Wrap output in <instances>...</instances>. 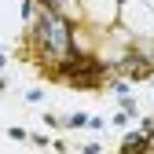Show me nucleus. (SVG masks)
<instances>
[{"label": "nucleus", "mask_w": 154, "mask_h": 154, "mask_svg": "<svg viewBox=\"0 0 154 154\" xmlns=\"http://www.w3.org/2000/svg\"><path fill=\"white\" fill-rule=\"evenodd\" d=\"M37 37H41V44H44V55H63L66 51V22L59 15L44 11L37 18Z\"/></svg>", "instance_id": "obj_1"}, {"label": "nucleus", "mask_w": 154, "mask_h": 154, "mask_svg": "<svg viewBox=\"0 0 154 154\" xmlns=\"http://www.w3.org/2000/svg\"><path fill=\"white\" fill-rule=\"evenodd\" d=\"M147 143H143V136H128L125 140V150H143Z\"/></svg>", "instance_id": "obj_2"}]
</instances>
